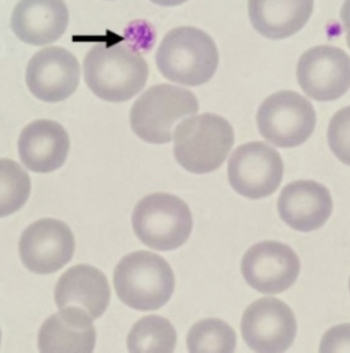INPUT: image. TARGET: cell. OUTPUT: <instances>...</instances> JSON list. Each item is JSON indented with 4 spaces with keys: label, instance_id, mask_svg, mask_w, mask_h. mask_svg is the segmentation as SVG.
Returning <instances> with one entry per match:
<instances>
[{
    "label": "cell",
    "instance_id": "1",
    "mask_svg": "<svg viewBox=\"0 0 350 353\" xmlns=\"http://www.w3.org/2000/svg\"><path fill=\"white\" fill-rule=\"evenodd\" d=\"M84 79L90 90L110 103H123L140 94L149 77V65L125 42L99 43L86 54Z\"/></svg>",
    "mask_w": 350,
    "mask_h": 353
},
{
    "label": "cell",
    "instance_id": "2",
    "mask_svg": "<svg viewBox=\"0 0 350 353\" xmlns=\"http://www.w3.org/2000/svg\"><path fill=\"white\" fill-rule=\"evenodd\" d=\"M156 63L166 79L197 88L214 76L219 54L214 40L207 33L183 26L166 34L158 48Z\"/></svg>",
    "mask_w": 350,
    "mask_h": 353
},
{
    "label": "cell",
    "instance_id": "3",
    "mask_svg": "<svg viewBox=\"0 0 350 353\" xmlns=\"http://www.w3.org/2000/svg\"><path fill=\"white\" fill-rule=\"evenodd\" d=\"M174 153L183 169L206 174L225 163L234 143V129L227 119L215 114L189 116L174 133Z\"/></svg>",
    "mask_w": 350,
    "mask_h": 353
},
{
    "label": "cell",
    "instance_id": "4",
    "mask_svg": "<svg viewBox=\"0 0 350 353\" xmlns=\"http://www.w3.org/2000/svg\"><path fill=\"white\" fill-rule=\"evenodd\" d=\"M118 297L130 308L141 312L163 307L174 294L175 278L163 257L136 251L120 260L114 272Z\"/></svg>",
    "mask_w": 350,
    "mask_h": 353
},
{
    "label": "cell",
    "instance_id": "5",
    "mask_svg": "<svg viewBox=\"0 0 350 353\" xmlns=\"http://www.w3.org/2000/svg\"><path fill=\"white\" fill-rule=\"evenodd\" d=\"M199 103L193 92L170 84L152 86L130 111L132 130L145 143L163 145L174 139L176 126L196 115Z\"/></svg>",
    "mask_w": 350,
    "mask_h": 353
},
{
    "label": "cell",
    "instance_id": "6",
    "mask_svg": "<svg viewBox=\"0 0 350 353\" xmlns=\"http://www.w3.org/2000/svg\"><path fill=\"white\" fill-rule=\"evenodd\" d=\"M132 228L145 246L172 251L183 246L193 228V217L187 203L167 193L145 196L132 213Z\"/></svg>",
    "mask_w": 350,
    "mask_h": 353
},
{
    "label": "cell",
    "instance_id": "7",
    "mask_svg": "<svg viewBox=\"0 0 350 353\" xmlns=\"http://www.w3.org/2000/svg\"><path fill=\"white\" fill-rule=\"evenodd\" d=\"M259 132L279 148H295L313 134L316 124L315 108L309 99L291 90L271 94L257 112Z\"/></svg>",
    "mask_w": 350,
    "mask_h": 353
},
{
    "label": "cell",
    "instance_id": "8",
    "mask_svg": "<svg viewBox=\"0 0 350 353\" xmlns=\"http://www.w3.org/2000/svg\"><path fill=\"white\" fill-rule=\"evenodd\" d=\"M284 163L279 152L262 141L240 145L231 154L227 176L231 188L241 196L258 200L279 189Z\"/></svg>",
    "mask_w": 350,
    "mask_h": 353
},
{
    "label": "cell",
    "instance_id": "9",
    "mask_svg": "<svg viewBox=\"0 0 350 353\" xmlns=\"http://www.w3.org/2000/svg\"><path fill=\"white\" fill-rule=\"evenodd\" d=\"M241 331L244 341L254 352H284L294 342L296 318L282 300L260 298L247 307Z\"/></svg>",
    "mask_w": 350,
    "mask_h": 353
},
{
    "label": "cell",
    "instance_id": "10",
    "mask_svg": "<svg viewBox=\"0 0 350 353\" xmlns=\"http://www.w3.org/2000/svg\"><path fill=\"white\" fill-rule=\"evenodd\" d=\"M74 251L75 238L71 228L54 219L35 221L23 232L19 242L23 264L38 274L58 272L71 261Z\"/></svg>",
    "mask_w": 350,
    "mask_h": 353
},
{
    "label": "cell",
    "instance_id": "11",
    "mask_svg": "<svg viewBox=\"0 0 350 353\" xmlns=\"http://www.w3.org/2000/svg\"><path fill=\"white\" fill-rule=\"evenodd\" d=\"M301 90L318 101H332L350 88V58L339 48L316 46L307 50L297 64Z\"/></svg>",
    "mask_w": 350,
    "mask_h": 353
},
{
    "label": "cell",
    "instance_id": "12",
    "mask_svg": "<svg viewBox=\"0 0 350 353\" xmlns=\"http://www.w3.org/2000/svg\"><path fill=\"white\" fill-rule=\"evenodd\" d=\"M241 270L249 286L260 293L273 295L294 285L300 274V260L288 245L263 241L247 251Z\"/></svg>",
    "mask_w": 350,
    "mask_h": 353
},
{
    "label": "cell",
    "instance_id": "13",
    "mask_svg": "<svg viewBox=\"0 0 350 353\" xmlns=\"http://www.w3.org/2000/svg\"><path fill=\"white\" fill-rule=\"evenodd\" d=\"M80 81V65L72 52L50 46L29 61L26 83L31 94L45 103H60L70 97Z\"/></svg>",
    "mask_w": 350,
    "mask_h": 353
},
{
    "label": "cell",
    "instance_id": "14",
    "mask_svg": "<svg viewBox=\"0 0 350 353\" xmlns=\"http://www.w3.org/2000/svg\"><path fill=\"white\" fill-rule=\"evenodd\" d=\"M278 210L282 221L298 232L318 230L330 219L333 200L330 192L315 181H297L280 192Z\"/></svg>",
    "mask_w": 350,
    "mask_h": 353
},
{
    "label": "cell",
    "instance_id": "15",
    "mask_svg": "<svg viewBox=\"0 0 350 353\" xmlns=\"http://www.w3.org/2000/svg\"><path fill=\"white\" fill-rule=\"evenodd\" d=\"M111 299L107 276L94 266L78 264L62 274L56 289L54 300L60 310L78 308L92 321L104 314Z\"/></svg>",
    "mask_w": 350,
    "mask_h": 353
},
{
    "label": "cell",
    "instance_id": "16",
    "mask_svg": "<svg viewBox=\"0 0 350 353\" xmlns=\"http://www.w3.org/2000/svg\"><path fill=\"white\" fill-rule=\"evenodd\" d=\"M18 149L21 161L27 169L36 173H50L66 162L70 137L58 122L37 120L23 129Z\"/></svg>",
    "mask_w": 350,
    "mask_h": 353
},
{
    "label": "cell",
    "instance_id": "17",
    "mask_svg": "<svg viewBox=\"0 0 350 353\" xmlns=\"http://www.w3.org/2000/svg\"><path fill=\"white\" fill-rule=\"evenodd\" d=\"M69 24L64 0H20L12 14V29L21 41L31 46L52 43Z\"/></svg>",
    "mask_w": 350,
    "mask_h": 353
},
{
    "label": "cell",
    "instance_id": "18",
    "mask_svg": "<svg viewBox=\"0 0 350 353\" xmlns=\"http://www.w3.org/2000/svg\"><path fill=\"white\" fill-rule=\"evenodd\" d=\"M96 342L92 319L74 307L62 308L50 316L38 334L40 352H92Z\"/></svg>",
    "mask_w": 350,
    "mask_h": 353
},
{
    "label": "cell",
    "instance_id": "19",
    "mask_svg": "<svg viewBox=\"0 0 350 353\" xmlns=\"http://www.w3.org/2000/svg\"><path fill=\"white\" fill-rule=\"evenodd\" d=\"M313 10V0H248L253 28L269 39H285L299 32Z\"/></svg>",
    "mask_w": 350,
    "mask_h": 353
},
{
    "label": "cell",
    "instance_id": "20",
    "mask_svg": "<svg viewBox=\"0 0 350 353\" xmlns=\"http://www.w3.org/2000/svg\"><path fill=\"white\" fill-rule=\"evenodd\" d=\"M177 335L174 325L163 316L141 319L128 334L127 348L130 352H172Z\"/></svg>",
    "mask_w": 350,
    "mask_h": 353
},
{
    "label": "cell",
    "instance_id": "21",
    "mask_svg": "<svg viewBox=\"0 0 350 353\" xmlns=\"http://www.w3.org/2000/svg\"><path fill=\"white\" fill-rule=\"evenodd\" d=\"M189 352H234L237 346L235 330L218 319L198 321L187 337Z\"/></svg>",
    "mask_w": 350,
    "mask_h": 353
},
{
    "label": "cell",
    "instance_id": "22",
    "mask_svg": "<svg viewBox=\"0 0 350 353\" xmlns=\"http://www.w3.org/2000/svg\"><path fill=\"white\" fill-rule=\"evenodd\" d=\"M30 193L28 173L16 161L0 159V219L22 209Z\"/></svg>",
    "mask_w": 350,
    "mask_h": 353
},
{
    "label": "cell",
    "instance_id": "23",
    "mask_svg": "<svg viewBox=\"0 0 350 353\" xmlns=\"http://www.w3.org/2000/svg\"><path fill=\"white\" fill-rule=\"evenodd\" d=\"M328 143L334 155L350 166V105L339 110L331 119Z\"/></svg>",
    "mask_w": 350,
    "mask_h": 353
},
{
    "label": "cell",
    "instance_id": "24",
    "mask_svg": "<svg viewBox=\"0 0 350 353\" xmlns=\"http://www.w3.org/2000/svg\"><path fill=\"white\" fill-rule=\"evenodd\" d=\"M350 352V323L331 327L322 336L320 352Z\"/></svg>",
    "mask_w": 350,
    "mask_h": 353
},
{
    "label": "cell",
    "instance_id": "25",
    "mask_svg": "<svg viewBox=\"0 0 350 353\" xmlns=\"http://www.w3.org/2000/svg\"><path fill=\"white\" fill-rule=\"evenodd\" d=\"M341 20L347 32V46L350 48V0H345L340 12Z\"/></svg>",
    "mask_w": 350,
    "mask_h": 353
},
{
    "label": "cell",
    "instance_id": "26",
    "mask_svg": "<svg viewBox=\"0 0 350 353\" xmlns=\"http://www.w3.org/2000/svg\"><path fill=\"white\" fill-rule=\"evenodd\" d=\"M150 1L157 4V6H167V8H169V6H181V4L187 2V0H150Z\"/></svg>",
    "mask_w": 350,
    "mask_h": 353
},
{
    "label": "cell",
    "instance_id": "27",
    "mask_svg": "<svg viewBox=\"0 0 350 353\" xmlns=\"http://www.w3.org/2000/svg\"><path fill=\"white\" fill-rule=\"evenodd\" d=\"M0 343H1V331H0Z\"/></svg>",
    "mask_w": 350,
    "mask_h": 353
},
{
    "label": "cell",
    "instance_id": "28",
    "mask_svg": "<svg viewBox=\"0 0 350 353\" xmlns=\"http://www.w3.org/2000/svg\"><path fill=\"white\" fill-rule=\"evenodd\" d=\"M349 291H350V279H349Z\"/></svg>",
    "mask_w": 350,
    "mask_h": 353
}]
</instances>
